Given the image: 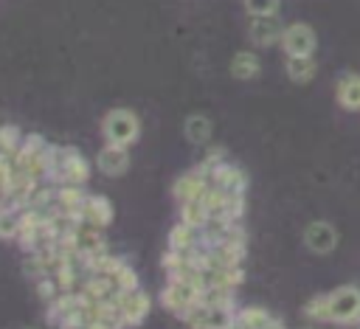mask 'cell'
I'll return each instance as SVG.
<instances>
[{
	"label": "cell",
	"instance_id": "obj_14",
	"mask_svg": "<svg viewBox=\"0 0 360 329\" xmlns=\"http://www.w3.org/2000/svg\"><path fill=\"white\" fill-rule=\"evenodd\" d=\"M211 186H219L228 194H245L248 191V172L231 160H225L222 166L214 169L211 174Z\"/></svg>",
	"mask_w": 360,
	"mask_h": 329
},
{
	"label": "cell",
	"instance_id": "obj_10",
	"mask_svg": "<svg viewBox=\"0 0 360 329\" xmlns=\"http://www.w3.org/2000/svg\"><path fill=\"white\" fill-rule=\"evenodd\" d=\"M132 157H129V146H118V143H104L96 155V169L107 177H121L127 174Z\"/></svg>",
	"mask_w": 360,
	"mask_h": 329
},
{
	"label": "cell",
	"instance_id": "obj_30",
	"mask_svg": "<svg viewBox=\"0 0 360 329\" xmlns=\"http://www.w3.org/2000/svg\"><path fill=\"white\" fill-rule=\"evenodd\" d=\"M264 329H284V323H281V321H276V318H273V321H270V323H267V326H264Z\"/></svg>",
	"mask_w": 360,
	"mask_h": 329
},
{
	"label": "cell",
	"instance_id": "obj_5",
	"mask_svg": "<svg viewBox=\"0 0 360 329\" xmlns=\"http://www.w3.org/2000/svg\"><path fill=\"white\" fill-rule=\"evenodd\" d=\"M278 45H281L284 56H315L318 34L309 22H290V25H284Z\"/></svg>",
	"mask_w": 360,
	"mask_h": 329
},
{
	"label": "cell",
	"instance_id": "obj_4",
	"mask_svg": "<svg viewBox=\"0 0 360 329\" xmlns=\"http://www.w3.org/2000/svg\"><path fill=\"white\" fill-rule=\"evenodd\" d=\"M200 301V284H197V273L191 278H169V284L160 292V304L174 312L183 315L186 309H191Z\"/></svg>",
	"mask_w": 360,
	"mask_h": 329
},
{
	"label": "cell",
	"instance_id": "obj_19",
	"mask_svg": "<svg viewBox=\"0 0 360 329\" xmlns=\"http://www.w3.org/2000/svg\"><path fill=\"white\" fill-rule=\"evenodd\" d=\"M200 245H202L200 231H197V228H191V225H186V222H180V219H177V225L169 231V247H172V250L191 253V250H194V247H200Z\"/></svg>",
	"mask_w": 360,
	"mask_h": 329
},
{
	"label": "cell",
	"instance_id": "obj_6",
	"mask_svg": "<svg viewBox=\"0 0 360 329\" xmlns=\"http://www.w3.org/2000/svg\"><path fill=\"white\" fill-rule=\"evenodd\" d=\"M284 34V22L281 14H259V17H248V39L253 48H273L281 42Z\"/></svg>",
	"mask_w": 360,
	"mask_h": 329
},
{
	"label": "cell",
	"instance_id": "obj_12",
	"mask_svg": "<svg viewBox=\"0 0 360 329\" xmlns=\"http://www.w3.org/2000/svg\"><path fill=\"white\" fill-rule=\"evenodd\" d=\"M335 101L346 112H360V73L346 70L335 82Z\"/></svg>",
	"mask_w": 360,
	"mask_h": 329
},
{
	"label": "cell",
	"instance_id": "obj_18",
	"mask_svg": "<svg viewBox=\"0 0 360 329\" xmlns=\"http://www.w3.org/2000/svg\"><path fill=\"white\" fill-rule=\"evenodd\" d=\"M84 186H56V197H53V211H62V214H73L79 217L82 205H84Z\"/></svg>",
	"mask_w": 360,
	"mask_h": 329
},
{
	"label": "cell",
	"instance_id": "obj_9",
	"mask_svg": "<svg viewBox=\"0 0 360 329\" xmlns=\"http://www.w3.org/2000/svg\"><path fill=\"white\" fill-rule=\"evenodd\" d=\"M208 186H211V183H208L205 172H202L200 166H194V169H188V172H183V174L174 177V183H172V197H174L177 205H183V202H188V200L202 197Z\"/></svg>",
	"mask_w": 360,
	"mask_h": 329
},
{
	"label": "cell",
	"instance_id": "obj_13",
	"mask_svg": "<svg viewBox=\"0 0 360 329\" xmlns=\"http://www.w3.org/2000/svg\"><path fill=\"white\" fill-rule=\"evenodd\" d=\"M73 247H76V253L82 259L84 256H96V253H104L107 250L104 228H96L90 222H79L76 231H73Z\"/></svg>",
	"mask_w": 360,
	"mask_h": 329
},
{
	"label": "cell",
	"instance_id": "obj_24",
	"mask_svg": "<svg viewBox=\"0 0 360 329\" xmlns=\"http://www.w3.org/2000/svg\"><path fill=\"white\" fill-rule=\"evenodd\" d=\"M110 281H112V287H115V292L121 295V292H129V290H138L141 284H138V273L124 262L121 267H115L112 273H110Z\"/></svg>",
	"mask_w": 360,
	"mask_h": 329
},
{
	"label": "cell",
	"instance_id": "obj_26",
	"mask_svg": "<svg viewBox=\"0 0 360 329\" xmlns=\"http://www.w3.org/2000/svg\"><path fill=\"white\" fill-rule=\"evenodd\" d=\"M304 315H307L309 321H315V323L329 321V301H326V295H315V298H309V301L304 304Z\"/></svg>",
	"mask_w": 360,
	"mask_h": 329
},
{
	"label": "cell",
	"instance_id": "obj_21",
	"mask_svg": "<svg viewBox=\"0 0 360 329\" xmlns=\"http://www.w3.org/2000/svg\"><path fill=\"white\" fill-rule=\"evenodd\" d=\"M270 321H273V315L264 307H242V309H236L233 329H264Z\"/></svg>",
	"mask_w": 360,
	"mask_h": 329
},
{
	"label": "cell",
	"instance_id": "obj_23",
	"mask_svg": "<svg viewBox=\"0 0 360 329\" xmlns=\"http://www.w3.org/2000/svg\"><path fill=\"white\" fill-rule=\"evenodd\" d=\"M233 287H202L200 290V301L205 307H236L233 304Z\"/></svg>",
	"mask_w": 360,
	"mask_h": 329
},
{
	"label": "cell",
	"instance_id": "obj_28",
	"mask_svg": "<svg viewBox=\"0 0 360 329\" xmlns=\"http://www.w3.org/2000/svg\"><path fill=\"white\" fill-rule=\"evenodd\" d=\"M59 329H90V323H82V321H70V323H62Z\"/></svg>",
	"mask_w": 360,
	"mask_h": 329
},
{
	"label": "cell",
	"instance_id": "obj_25",
	"mask_svg": "<svg viewBox=\"0 0 360 329\" xmlns=\"http://www.w3.org/2000/svg\"><path fill=\"white\" fill-rule=\"evenodd\" d=\"M20 231V211L0 202V239H17Z\"/></svg>",
	"mask_w": 360,
	"mask_h": 329
},
{
	"label": "cell",
	"instance_id": "obj_27",
	"mask_svg": "<svg viewBox=\"0 0 360 329\" xmlns=\"http://www.w3.org/2000/svg\"><path fill=\"white\" fill-rule=\"evenodd\" d=\"M248 17H259V14H278L281 0H242Z\"/></svg>",
	"mask_w": 360,
	"mask_h": 329
},
{
	"label": "cell",
	"instance_id": "obj_1",
	"mask_svg": "<svg viewBox=\"0 0 360 329\" xmlns=\"http://www.w3.org/2000/svg\"><path fill=\"white\" fill-rule=\"evenodd\" d=\"M90 160L76 146H53V160L48 172V183L53 186H84L90 180Z\"/></svg>",
	"mask_w": 360,
	"mask_h": 329
},
{
	"label": "cell",
	"instance_id": "obj_3",
	"mask_svg": "<svg viewBox=\"0 0 360 329\" xmlns=\"http://www.w3.org/2000/svg\"><path fill=\"white\" fill-rule=\"evenodd\" d=\"M329 301V323H360V287L340 284L326 292Z\"/></svg>",
	"mask_w": 360,
	"mask_h": 329
},
{
	"label": "cell",
	"instance_id": "obj_29",
	"mask_svg": "<svg viewBox=\"0 0 360 329\" xmlns=\"http://www.w3.org/2000/svg\"><path fill=\"white\" fill-rule=\"evenodd\" d=\"M90 329H118V326H112V323H107V321H93Z\"/></svg>",
	"mask_w": 360,
	"mask_h": 329
},
{
	"label": "cell",
	"instance_id": "obj_15",
	"mask_svg": "<svg viewBox=\"0 0 360 329\" xmlns=\"http://www.w3.org/2000/svg\"><path fill=\"white\" fill-rule=\"evenodd\" d=\"M183 138L191 143V146H208L211 138H214V124L205 112H191L186 121H183Z\"/></svg>",
	"mask_w": 360,
	"mask_h": 329
},
{
	"label": "cell",
	"instance_id": "obj_20",
	"mask_svg": "<svg viewBox=\"0 0 360 329\" xmlns=\"http://www.w3.org/2000/svg\"><path fill=\"white\" fill-rule=\"evenodd\" d=\"M180 222H186V225H191V228L202 231V228L211 222V211H208L205 200H202V197H197V200L183 202V205H180Z\"/></svg>",
	"mask_w": 360,
	"mask_h": 329
},
{
	"label": "cell",
	"instance_id": "obj_11",
	"mask_svg": "<svg viewBox=\"0 0 360 329\" xmlns=\"http://www.w3.org/2000/svg\"><path fill=\"white\" fill-rule=\"evenodd\" d=\"M79 219L82 222H90L96 228H107L115 219V208H112L110 197H104V194H87L84 197V205L79 211Z\"/></svg>",
	"mask_w": 360,
	"mask_h": 329
},
{
	"label": "cell",
	"instance_id": "obj_8",
	"mask_svg": "<svg viewBox=\"0 0 360 329\" xmlns=\"http://www.w3.org/2000/svg\"><path fill=\"white\" fill-rule=\"evenodd\" d=\"M340 236H338V228L326 219H312L307 228H304V247L315 256H326L338 247Z\"/></svg>",
	"mask_w": 360,
	"mask_h": 329
},
{
	"label": "cell",
	"instance_id": "obj_22",
	"mask_svg": "<svg viewBox=\"0 0 360 329\" xmlns=\"http://www.w3.org/2000/svg\"><path fill=\"white\" fill-rule=\"evenodd\" d=\"M22 138H25V135H22V129H20L17 124H0V157L11 160V157L17 155Z\"/></svg>",
	"mask_w": 360,
	"mask_h": 329
},
{
	"label": "cell",
	"instance_id": "obj_2",
	"mask_svg": "<svg viewBox=\"0 0 360 329\" xmlns=\"http://www.w3.org/2000/svg\"><path fill=\"white\" fill-rule=\"evenodd\" d=\"M101 135L104 143H118V146H132L141 138V118L129 107H112L101 118Z\"/></svg>",
	"mask_w": 360,
	"mask_h": 329
},
{
	"label": "cell",
	"instance_id": "obj_7",
	"mask_svg": "<svg viewBox=\"0 0 360 329\" xmlns=\"http://www.w3.org/2000/svg\"><path fill=\"white\" fill-rule=\"evenodd\" d=\"M115 304H118V315H121V329H132V326H141L149 315V295L146 290H129V292H121L115 295Z\"/></svg>",
	"mask_w": 360,
	"mask_h": 329
},
{
	"label": "cell",
	"instance_id": "obj_17",
	"mask_svg": "<svg viewBox=\"0 0 360 329\" xmlns=\"http://www.w3.org/2000/svg\"><path fill=\"white\" fill-rule=\"evenodd\" d=\"M284 73L295 84H309L318 76L315 56H284Z\"/></svg>",
	"mask_w": 360,
	"mask_h": 329
},
{
	"label": "cell",
	"instance_id": "obj_16",
	"mask_svg": "<svg viewBox=\"0 0 360 329\" xmlns=\"http://www.w3.org/2000/svg\"><path fill=\"white\" fill-rule=\"evenodd\" d=\"M231 76L236 82H253L259 73H262V59L256 51H236L231 56V65H228Z\"/></svg>",
	"mask_w": 360,
	"mask_h": 329
}]
</instances>
